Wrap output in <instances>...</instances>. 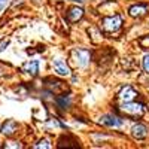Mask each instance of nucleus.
Masks as SVG:
<instances>
[{"instance_id": "obj_18", "label": "nucleus", "mask_w": 149, "mask_h": 149, "mask_svg": "<svg viewBox=\"0 0 149 149\" xmlns=\"http://www.w3.org/2000/svg\"><path fill=\"white\" fill-rule=\"evenodd\" d=\"M5 148H22V145L19 142H8L5 145Z\"/></svg>"}, {"instance_id": "obj_19", "label": "nucleus", "mask_w": 149, "mask_h": 149, "mask_svg": "<svg viewBox=\"0 0 149 149\" xmlns=\"http://www.w3.org/2000/svg\"><path fill=\"white\" fill-rule=\"evenodd\" d=\"M6 5H8V0H0V14H2V10L6 8Z\"/></svg>"}, {"instance_id": "obj_11", "label": "nucleus", "mask_w": 149, "mask_h": 149, "mask_svg": "<svg viewBox=\"0 0 149 149\" xmlns=\"http://www.w3.org/2000/svg\"><path fill=\"white\" fill-rule=\"evenodd\" d=\"M22 72L30 74V76H36L39 73V63L37 61H29V63L22 66Z\"/></svg>"}, {"instance_id": "obj_20", "label": "nucleus", "mask_w": 149, "mask_h": 149, "mask_svg": "<svg viewBox=\"0 0 149 149\" xmlns=\"http://www.w3.org/2000/svg\"><path fill=\"white\" fill-rule=\"evenodd\" d=\"M70 2H79V3H82L84 0H70Z\"/></svg>"}, {"instance_id": "obj_6", "label": "nucleus", "mask_w": 149, "mask_h": 149, "mask_svg": "<svg viewBox=\"0 0 149 149\" xmlns=\"http://www.w3.org/2000/svg\"><path fill=\"white\" fill-rule=\"evenodd\" d=\"M100 124H103V125L106 127H113V128H118L122 125V119L116 115H104L100 118Z\"/></svg>"}, {"instance_id": "obj_17", "label": "nucleus", "mask_w": 149, "mask_h": 149, "mask_svg": "<svg viewBox=\"0 0 149 149\" xmlns=\"http://www.w3.org/2000/svg\"><path fill=\"white\" fill-rule=\"evenodd\" d=\"M143 70L146 73H149V54L145 55V58H143Z\"/></svg>"}, {"instance_id": "obj_5", "label": "nucleus", "mask_w": 149, "mask_h": 149, "mask_svg": "<svg viewBox=\"0 0 149 149\" xmlns=\"http://www.w3.org/2000/svg\"><path fill=\"white\" fill-rule=\"evenodd\" d=\"M149 12V5H145V3H139V5H134L128 9V14L130 17L133 18H142L145 17Z\"/></svg>"}, {"instance_id": "obj_4", "label": "nucleus", "mask_w": 149, "mask_h": 149, "mask_svg": "<svg viewBox=\"0 0 149 149\" xmlns=\"http://www.w3.org/2000/svg\"><path fill=\"white\" fill-rule=\"evenodd\" d=\"M137 95H139L137 91H136L133 86H130V85L122 86V90L118 93V98H119L121 102H131V100H134Z\"/></svg>"}, {"instance_id": "obj_12", "label": "nucleus", "mask_w": 149, "mask_h": 149, "mask_svg": "<svg viewBox=\"0 0 149 149\" xmlns=\"http://www.w3.org/2000/svg\"><path fill=\"white\" fill-rule=\"evenodd\" d=\"M64 146H67V148H78L79 145H78V140L74 137H72V136H63V137L58 140V148H64Z\"/></svg>"}, {"instance_id": "obj_9", "label": "nucleus", "mask_w": 149, "mask_h": 149, "mask_svg": "<svg viewBox=\"0 0 149 149\" xmlns=\"http://www.w3.org/2000/svg\"><path fill=\"white\" fill-rule=\"evenodd\" d=\"M52 66H54L55 73H58L60 76H67V74H70V69L66 64V61H63V60H55L52 63Z\"/></svg>"}, {"instance_id": "obj_15", "label": "nucleus", "mask_w": 149, "mask_h": 149, "mask_svg": "<svg viewBox=\"0 0 149 149\" xmlns=\"http://www.w3.org/2000/svg\"><path fill=\"white\" fill-rule=\"evenodd\" d=\"M139 45H140L143 49H149V34L140 37V39H139Z\"/></svg>"}, {"instance_id": "obj_3", "label": "nucleus", "mask_w": 149, "mask_h": 149, "mask_svg": "<svg viewBox=\"0 0 149 149\" xmlns=\"http://www.w3.org/2000/svg\"><path fill=\"white\" fill-rule=\"evenodd\" d=\"M72 60L78 67H86L91 61V52L88 51V49L76 48V49L72 51Z\"/></svg>"}, {"instance_id": "obj_7", "label": "nucleus", "mask_w": 149, "mask_h": 149, "mask_svg": "<svg viewBox=\"0 0 149 149\" xmlns=\"http://www.w3.org/2000/svg\"><path fill=\"white\" fill-rule=\"evenodd\" d=\"M131 136L137 140H143L148 137V127L143 125V124H136L131 128Z\"/></svg>"}, {"instance_id": "obj_13", "label": "nucleus", "mask_w": 149, "mask_h": 149, "mask_svg": "<svg viewBox=\"0 0 149 149\" xmlns=\"http://www.w3.org/2000/svg\"><path fill=\"white\" fill-rule=\"evenodd\" d=\"M48 84H46V86L49 90H51V93H54V94H58L60 91H63L66 86H64V84L61 82V81H54V79H48L46 81Z\"/></svg>"}, {"instance_id": "obj_10", "label": "nucleus", "mask_w": 149, "mask_h": 149, "mask_svg": "<svg viewBox=\"0 0 149 149\" xmlns=\"http://www.w3.org/2000/svg\"><path fill=\"white\" fill-rule=\"evenodd\" d=\"M82 17H84V9H82V8L74 6V8H70V9L67 10V19L72 21V22L79 21Z\"/></svg>"}, {"instance_id": "obj_14", "label": "nucleus", "mask_w": 149, "mask_h": 149, "mask_svg": "<svg viewBox=\"0 0 149 149\" xmlns=\"http://www.w3.org/2000/svg\"><path fill=\"white\" fill-rule=\"evenodd\" d=\"M57 104H58V107H61V109H69L70 104H72L70 95H66V94L58 95V97H57Z\"/></svg>"}, {"instance_id": "obj_8", "label": "nucleus", "mask_w": 149, "mask_h": 149, "mask_svg": "<svg viewBox=\"0 0 149 149\" xmlns=\"http://www.w3.org/2000/svg\"><path fill=\"white\" fill-rule=\"evenodd\" d=\"M18 128H19V125L14 119H8L2 125V134H5V136H14L18 131Z\"/></svg>"}, {"instance_id": "obj_2", "label": "nucleus", "mask_w": 149, "mask_h": 149, "mask_svg": "<svg viewBox=\"0 0 149 149\" xmlns=\"http://www.w3.org/2000/svg\"><path fill=\"white\" fill-rule=\"evenodd\" d=\"M118 110L121 113H124L128 118H140L145 113V104L143 103H137V102H124V104H121L118 107Z\"/></svg>"}, {"instance_id": "obj_16", "label": "nucleus", "mask_w": 149, "mask_h": 149, "mask_svg": "<svg viewBox=\"0 0 149 149\" xmlns=\"http://www.w3.org/2000/svg\"><path fill=\"white\" fill-rule=\"evenodd\" d=\"M34 148L36 149H39V148H45V149H49L51 148V145H49V140H46V139H42V140H39L36 145H34Z\"/></svg>"}, {"instance_id": "obj_1", "label": "nucleus", "mask_w": 149, "mask_h": 149, "mask_svg": "<svg viewBox=\"0 0 149 149\" xmlns=\"http://www.w3.org/2000/svg\"><path fill=\"white\" fill-rule=\"evenodd\" d=\"M121 27H122V18L119 14L104 17L100 21V31H103L104 34H113V33L119 31Z\"/></svg>"}]
</instances>
